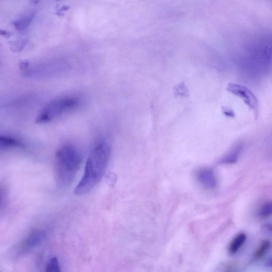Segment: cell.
<instances>
[{"mask_svg":"<svg viewBox=\"0 0 272 272\" xmlns=\"http://www.w3.org/2000/svg\"><path fill=\"white\" fill-rule=\"evenodd\" d=\"M111 147L105 142L98 144L88 157L84 175L75 189L76 195L91 191L105 176L110 161Z\"/></svg>","mask_w":272,"mask_h":272,"instance_id":"obj_1","label":"cell"},{"mask_svg":"<svg viewBox=\"0 0 272 272\" xmlns=\"http://www.w3.org/2000/svg\"><path fill=\"white\" fill-rule=\"evenodd\" d=\"M82 162V154L76 146L64 144L56 151L54 171L56 184L60 188L70 186Z\"/></svg>","mask_w":272,"mask_h":272,"instance_id":"obj_2","label":"cell"},{"mask_svg":"<svg viewBox=\"0 0 272 272\" xmlns=\"http://www.w3.org/2000/svg\"><path fill=\"white\" fill-rule=\"evenodd\" d=\"M81 100L75 96H65L49 102L40 112L36 122L45 123L51 122L77 108Z\"/></svg>","mask_w":272,"mask_h":272,"instance_id":"obj_3","label":"cell"},{"mask_svg":"<svg viewBox=\"0 0 272 272\" xmlns=\"http://www.w3.org/2000/svg\"><path fill=\"white\" fill-rule=\"evenodd\" d=\"M19 69L21 73L27 78L44 79L61 75L69 70L70 68L62 63H33L22 61L19 64Z\"/></svg>","mask_w":272,"mask_h":272,"instance_id":"obj_4","label":"cell"},{"mask_svg":"<svg viewBox=\"0 0 272 272\" xmlns=\"http://www.w3.org/2000/svg\"><path fill=\"white\" fill-rule=\"evenodd\" d=\"M45 235L46 233L42 230L32 231L18 245L16 249V255H25L32 251L44 241Z\"/></svg>","mask_w":272,"mask_h":272,"instance_id":"obj_5","label":"cell"},{"mask_svg":"<svg viewBox=\"0 0 272 272\" xmlns=\"http://www.w3.org/2000/svg\"><path fill=\"white\" fill-rule=\"evenodd\" d=\"M228 90L233 95L242 98L249 108L253 111L255 116L258 117V101L250 90L244 86L230 83L228 85Z\"/></svg>","mask_w":272,"mask_h":272,"instance_id":"obj_6","label":"cell"},{"mask_svg":"<svg viewBox=\"0 0 272 272\" xmlns=\"http://www.w3.org/2000/svg\"><path fill=\"white\" fill-rule=\"evenodd\" d=\"M195 177L198 183L203 188L212 189L217 185V179L212 169L201 168L195 173Z\"/></svg>","mask_w":272,"mask_h":272,"instance_id":"obj_7","label":"cell"},{"mask_svg":"<svg viewBox=\"0 0 272 272\" xmlns=\"http://www.w3.org/2000/svg\"><path fill=\"white\" fill-rule=\"evenodd\" d=\"M24 146V143L13 136L2 135L0 137V147L2 149L18 148Z\"/></svg>","mask_w":272,"mask_h":272,"instance_id":"obj_8","label":"cell"},{"mask_svg":"<svg viewBox=\"0 0 272 272\" xmlns=\"http://www.w3.org/2000/svg\"><path fill=\"white\" fill-rule=\"evenodd\" d=\"M247 240V236L244 233L236 235L231 242L229 247V252L231 255H234L239 251Z\"/></svg>","mask_w":272,"mask_h":272,"instance_id":"obj_9","label":"cell"},{"mask_svg":"<svg viewBox=\"0 0 272 272\" xmlns=\"http://www.w3.org/2000/svg\"><path fill=\"white\" fill-rule=\"evenodd\" d=\"M33 16L34 14L33 13H30L13 21V25L17 30L19 31H24L30 25V22L33 18Z\"/></svg>","mask_w":272,"mask_h":272,"instance_id":"obj_10","label":"cell"},{"mask_svg":"<svg viewBox=\"0 0 272 272\" xmlns=\"http://www.w3.org/2000/svg\"><path fill=\"white\" fill-rule=\"evenodd\" d=\"M258 215L260 217L266 218L272 215V201L265 202L261 208H260Z\"/></svg>","mask_w":272,"mask_h":272,"instance_id":"obj_11","label":"cell"},{"mask_svg":"<svg viewBox=\"0 0 272 272\" xmlns=\"http://www.w3.org/2000/svg\"><path fill=\"white\" fill-rule=\"evenodd\" d=\"M270 247V242L265 241L260 244L254 255V258L255 260H258L263 257L267 252Z\"/></svg>","mask_w":272,"mask_h":272,"instance_id":"obj_12","label":"cell"},{"mask_svg":"<svg viewBox=\"0 0 272 272\" xmlns=\"http://www.w3.org/2000/svg\"><path fill=\"white\" fill-rule=\"evenodd\" d=\"M241 151V147H236V148L234 151H233L229 155L224 158V159L222 160V162L224 163L228 164H232L236 162L237 160L238 157H239Z\"/></svg>","mask_w":272,"mask_h":272,"instance_id":"obj_13","label":"cell"},{"mask_svg":"<svg viewBox=\"0 0 272 272\" xmlns=\"http://www.w3.org/2000/svg\"><path fill=\"white\" fill-rule=\"evenodd\" d=\"M46 271L48 272H59L60 267L57 258L54 257L51 258L46 267Z\"/></svg>","mask_w":272,"mask_h":272,"instance_id":"obj_14","label":"cell"},{"mask_svg":"<svg viewBox=\"0 0 272 272\" xmlns=\"http://www.w3.org/2000/svg\"><path fill=\"white\" fill-rule=\"evenodd\" d=\"M27 40L22 39L16 40L11 44V49L14 52H19L25 46Z\"/></svg>","mask_w":272,"mask_h":272,"instance_id":"obj_15","label":"cell"},{"mask_svg":"<svg viewBox=\"0 0 272 272\" xmlns=\"http://www.w3.org/2000/svg\"><path fill=\"white\" fill-rule=\"evenodd\" d=\"M224 114L228 117L230 118H234L235 114L234 111L229 108H225L223 110Z\"/></svg>","mask_w":272,"mask_h":272,"instance_id":"obj_16","label":"cell"},{"mask_svg":"<svg viewBox=\"0 0 272 272\" xmlns=\"http://www.w3.org/2000/svg\"><path fill=\"white\" fill-rule=\"evenodd\" d=\"M70 7L68 6H63L61 8H60L59 10L57 11V14L59 16H62V14L63 13L64 11L67 10L69 9Z\"/></svg>","mask_w":272,"mask_h":272,"instance_id":"obj_17","label":"cell"},{"mask_svg":"<svg viewBox=\"0 0 272 272\" xmlns=\"http://www.w3.org/2000/svg\"><path fill=\"white\" fill-rule=\"evenodd\" d=\"M266 264L267 267L272 268V258L269 259L267 260Z\"/></svg>","mask_w":272,"mask_h":272,"instance_id":"obj_18","label":"cell"},{"mask_svg":"<svg viewBox=\"0 0 272 272\" xmlns=\"http://www.w3.org/2000/svg\"><path fill=\"white\" fill-rule=\"evenodd\" d=\"M267 229L272 232V224H268L266 226Z\"/></svg>","mask_w":272,"mask_h":272,"instance_id":"obj_19","label":"cell"}]
</instances>
